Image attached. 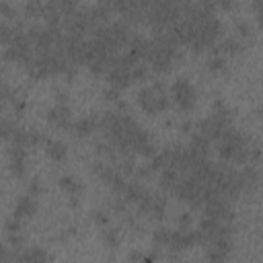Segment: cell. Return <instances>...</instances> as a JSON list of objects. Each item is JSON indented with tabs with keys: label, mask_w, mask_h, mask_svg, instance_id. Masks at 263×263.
<instances>
[{
	"label": "cell",
	"mask_w": 263,
	"mask_h": 263,
	"mask_svg": "<svg viewBox=\"0 0 263 263\" xmlns=\"http://www.w3.org/2000/svg\"><path fill=\"white\" fill-rule=\"evenodd\" d=\"M14 261H19V263H45V261H49V255L39 247H31V249H23L21 253H16Z\"/></svg>",
	"instance_id": "cell-11"
},
{
	"label": "cell",
	"mask_w": 263,
	"mask_h": 263,
	"mask_svg": "<svg viewBox=\"0 0 263 263\" xmlns=\"http://www.w3.org/2000/svg\"><path fill=\"white\" fill-rule=\"evenodd\" d=\"M247 138L249 136H245V134H241L237 128H233V126H229L224 130V134H222V138L218 140V156L222 161H235V156H237V152L241 150V146L247 142Z\"/></svg>",
	"instance_id": "cell-1"
},
{
	"label": "cell",
	"mask_w": 263,
	"mask_h": 263,
	"mask_svg": "<svg viewBox=\"0 0 263 263\" xmlns=\"http://www.w3.org/2000/svg\"><path fill=\"white\" fill-rule=\"evenodd\" d=\"M220 33H222V23H220V19L212 16V19H208L206 25L198 31V37L194 39V43H191L189 47L194 49L196 54H200V51H204V49H210L216 43V39L220 37Z\"/></svg>",
	"instance_id": "cell-2"
},
{
	"label": "cell",
	"mask_w": 263,
	"mask_h": 263,
	"mask_svg": "<svg viewBox=\"0 0 263 263\" xmlns=\"http://www.w3.org/2000/svg\"><path fill=\"white\" fill-rule=\"evenodd\" d=\"M179 229H191V224H194V216H191L189 212H185V214H181L179 216Z\"/></svg>",
	"instance_id": "cell-31"
},
{
	"label": "cell",
	"mask_w": 263,
	"mask_h": 263,
	"mask_svg": "<svg viewBox=\"0 0 263 263\" xmlns=\"http://www.w3.org/2000/svg\"><path fill=\"white\" fill-rule=\"evenodd\" d=\"M8 167L16 179H23L27 173V148L19 144H10L8 148Z\"/></svg>",
	"instance_id": "cell-7"
},
{
	"label": "cell",
	"mask_w": 263,
	"mask_h": 263,
	"mask_svg": "<svg viewBox=\"0 0 263 263\" xmlns=\"http://www.w3.org/2000/svg\"><path fill=\"white\" fill-rule=\"evenodd\" d=\"M171 95H173V101H175V105H177L179 111L189 113L191 109H194V105H196V91H194V86H191L189 80H185V78L175 80L173 89H171Z\"/></svg>",
	"instance_id": "cell-4"
},
{
	"label": "cell",
	"mask_w": 263,
	"mask_h": 263,
	"mask_svg": "<svg viewBox=\"0 0 263 263\" xmlns=\"http://www.w3.org/2000/svg\"><path fill=\"white\" fill-rule=\"evenodd\" d=\"M45 152L51 161H56V163H62L66 159V154H68V148L66 144L58 142V140H47L45 142Z\"/></svg>",
	"instance_id": "cell-16"
},
{
	"label": "cell",
	"mask_w": 263,
	"mask_h": 263,
	"mask_svg": "<svg viewBox=\"0 0 263 263\" xmlns=\"http://www.w3.org/2000/svg\"><path fill=\"white\" fill-rule=\"evenodd\" d=\"M163 93H165V89H163V84L159 80L152 82L150 86H142L140 93H138V103H140V107H142V111L148 113V115L161 113V109H159V97Z\"/></svg>",
	"instance_id": "cell-5"
},
{
	"label": "cell",
	"mask_w": 263,
	"mask_h": 263,
	"mask_svg": "<svg viewBox=\"0 0 263 263\" xmlns=\"http://www.w3.org/2000/svg\"><path fill=\"white\" fill-rule=\"evenodd\" d=\"M10 105H12V111H14L16 119H19V117H23V113H25V107H27V103H25L23 95H19V93L14 91V95H12V99H10Z\"/></svg>",
	"instance_id": "cell-23"
},
{
	"label": "cell",
	"mask_w": 263,
	"mask_h": 263,
	"mask_svg": "<svg viewBox=\"0 0 263 263\" xmlns=\"http://www.w3.org/2000/svg\"><path fill=\"white\" fill-rule=\"evenodd\" d=\"M27 194H29V196H35V198H37V196L41 194V183H39L37 177L31 179V181L27 183Z\"/></svg>",
	"instance_id": "cell-29"
},
{
	"label": "cell",
	"mask_w": 263,
	"mask_h": 263,
	"mask_svg": "<svg viewBox=\"0 0 263 263\" xmlns=\"http://www.w3.org/2000/svg\"><path fill=\"white\" fill-rule=\"evenodd\" d=\"M255 16H257V23H259V27H263V6L255 12Z\"/></svg>",
	"instance_id": "cell-37"
},
{
	"label": "cell",
	"mask_w": 263,
	"mask_h": 263,
	"mask_svg": "<svg viewBox=\"0 0 263 263\" xmlns=\"http://www.w3.org/2000/svg\"><path fill=\"white\" fill-rule=\"evenodd\" d=\"M103 241H105V245H107L109 249H117L119 243H121V233L117 229H113V226H105Z\"/></svg>",
	"instance_id": "cell-20"
},
{
	"label": "cell",
	"mask_w": 263,
	"mask_h": 263,
	"mask_svg": "<svg viewBox=\"0 0 263 263\" xmlns=\"http://www.w3.org/2000/svg\"><path fill=\"white\" fill-rule=\"evenodd\" d=\"M93 218H95V222H97L99 226H103V229L109 224V216L105 214V212H95V216H93Z\"/></svg>",
	"instance_id": "cell-34"
},
{
	"label": "cell",
	"mask_w": 263,
	"mask_h": 263,
	"mask_svg": "<svg viewBox=\"0 0 263 263\" xmlns=\"http://www.w3.org/2000/svg\"><path fill=\"white\" fill-rule=\"evenodd\" d=\"M196 4H198L200 8H204V10H208V12H214V10L218 8L216 0H196Z\"/></svg>",
	"instance_id": "cell-30"
},
{
	"label": "cell",
	"mask_w": 263,
	"mask_h": 263,
	"mask_svg": "<svg viewBox=\"0 0 263 263\" xmlns=\"http://www.w3.org/2000/svg\"><path fill=\"white\" fill-rule=\"evenodd\" d=\"M0 16H2V21H8V23H14L16 21V12L12 10V6L6 2V0H2V2H0Z\"/></svg>",
	"instance_id": "cell-26"
},
{
	"label": "cell",
	"mask_w": 263,
	"mask_h": 263,
	"mask_svg": "<svg viewBox=\"0 0 263 263\" xmlns=\"http://www.w3.org/2000/svg\"><path fill=\"white\" fill-rule=\"evenodd\" d=\"M220 49H222L224 56H237V54L243 51V43L239 39H235V37H229V39H224L220 43Z\"/></svg>",
	"instance_id": "cell-21"
},
{
	"label": "cell",
	"mask_w": 263,
	"mask_h": 263,
	"mask_svg": "<svg viewBox=\"0 0 263 263\" xmlns=\"http://www.w3.org/2000/svg\"><path fill=\"white\" fill-rule=\"evenodd\" d=\"M47 121L51 126H56L60 130H66V132H72V126H74L72 113H70L66 103H56L54 107L47 111Z\"/></svg>",
	"instance_id": "cell-6"
},
{
	"label": "cell",
	"mask_w": 263,
	"mask_h": 263,
	"mask_svg": "<svg viewBox=\"0 0 263 263\" xmlns=\"http://www.w3.org/2000/svg\"><path fill=\"white\" fill-rule=\"evenodd\" d=\"M37 198L35 196H23V198H19V202H16V206H14V210H12V216H16V218H29V216H35L37 214Z\"/></svg>",
	"instance_id": "cell-10"
},
{
	"label": "cell",
	"mask_w": 263,
	"mask_h": 263,
	"mask_svg": "<svg viewBox=\"0 0 263 263\" xmlns=\"http://www.w3.org/2000/svg\"><path fill=\"white\" fill-rule=\"evenodd\" d=\"M216 4L218 8H222L224 12H231L235 8V0H216Z\"/></svg>",
	"instance_id": "cell-33"
},
{
	"label": "cell",
	"mask_w": 263,
	"mask_h": 263,
	"mask_svg": "<svg viewBox=\"0 0 263 263\" xmlns=\"http://www.w3.org/2000/svg\"><path fill=\"white\" fill-rule=\"evenodd\" d=\"M206 66H208V70H210V72L218 74V72H222V70L226 68V56H224V54L210 56V58H208V62H206Z\"/></svg>",
	"instance_id": "cell-22"
},
{
	"label": "cell",
	"mask_w": 263,
	"mask_h": 263,
	"mask_svg": "<svg viewBox=\"0 0 263 263\" xmlns=\"http://www.w3.org/2000/svg\"><path fill=\"white\" fill-rule=\"evenodd\" d=\"M237 33L241 35V37H249V35H251V27L245 21H239L237 23Z\"/></svg>",
	"instance_id": "cell-32"
},
{
	"label": "cell",
	"mask_w": 263,
	"mask_h": 263,
	"mask_svg": "<svg viewBox=\"0 0 263 263\" xmlns=\"http://www.w3.org/2000/svg\"><path fill=\"white\" fill-rule=\"evenodd\" d=\"M107 82H109L111 86H117V89H126V86L132 82L130 68L124 66V64L111 66V68L107 70Z\"/></svg>",
	"instance_id": "cell-9"
},
{
	"label": "cell",
	"mask_w": 263,
	"mask_h": 263,
	"mask_svg": "<svg viewBox=\"0 0 263 263\" xmlns=\"http://www.w3.org/2000/svg\"><path fill=\"white\" fill-rule=\"evenodd\" d=\"M97 128H99V117H82V119L74 121L72 134L78 138H84V136H91Z\"/></svg>",
	"instance_id": "cell-12"
},
{
	"label": "cell",
	"mask_w": 263,
	"mask_h": 263,
	"mask_svg": "<svg viewBox=\"0 0 263 263\" xmlns=\"http://www.w3.org/2000/svg\"><path fill=\"white\" fill-rule=\"evenodd\" d=\"M171 237H173V231L171 229H156L154 235H152V243H154V249H169L171 245Z\"/></svg>",
	"instance_id": "cell-17"
},
{
	"label": "cell",
	"mask_w": 263,
	"mask_h": 263,
	"mask_svg": "<svg viewBox=\"0 0 263 263\" xmlns=\"http://www.w3.org/2000/svg\"><path fill=\"white\" fill-rule=\"evenodd\" d=\"M130 76H132V82H140V80H144L148 76V66H144L142 62L136 64L130 68Z\"/></svg>",
	"instance_id": "cell-24"
},
{
	"label": "cell",
	"mask_w": 263,
	"mask_h": 263,
	"mask_svg": "<svg viewBox=\"0 0 263 263\" xmlns=\"http://www.w3.org/2000/svg\"><path fill=\"white\" fill-rule=\"evenodd\" d=\"M14 128H16V121H12V119H8V117H4L2 121H0V134H2V138L6 140V142L10 140Z\"/></svg>",
	"instance_id": "cell-25"
},
{
	"label": "cell",
	"mask_w": 263,
	"mask_h": 263,
	"mask_svg": "<svg viewBox=\"0 0 263 263\" xmlns=\"http://www.w3.org/2000/svg\"><path fill=\"white\" fill-rule=\"evenodd\" d=\"M241 175H243V187H245V191H247V194H251V191L259 185V179H261L257 167L255 165H243Z\"/></svg>",
	"instance_id": "cell-13"
},
{
	"label": "cell",
	"mask_w": 263,
	"mask_h": 263,
	"mask_svg": "<svg viewBox=\"0 0 263 263\" xmlns=\"http://www.w3.org/2000/svg\"><path fill=\"white\" fill-rule=\"evenodd\" d=\"M45 10V0H25V16L27 19H39Z\"/></svg>",
	"instance_id": "cell-18"
},
{
	"label": "cell",
	"mask_w": 263,
	"mask_h": 263,
	"mask_svg": "<svg viewBox=\"0 0 263 263\" xmlns=\"http://www.w3.org/2000/svg\"><path fill=\"white\" fill-rule=\"evenodd\" d=\"M194 126H196V124H191V121H183V124H181L179 128H181V132L189 134V132H191V128H194Z\"/></svg>",
	"instance_id": "cell-35"
},
{
	"label": "cell",
	"mask_w": 263,
	"mask_h": 263,
	"mask_svg": "<svg viewBox=\"0 0 263 263\" xmlns=\"http://www.w3.org/2000/svg\"><path fill=\"white\" fill-rule=\"evenodd\" d=\"M261 6H263V0H251V8H253V12H257Z\"/></svg>",
	"instance_id": "cell-36"
},
{
	"label": "cell",
	"mask_w": 263,
	"mask_h": 263,
	"mask_svg": "<svg viewBox=\"0 0 263 263\" xmlns=\"http://www.w3.org/2000/svg\"><path fill=\"white\" fill-rule=\"evenodd\" d=\"M261 117H263V115H261Z\"/></svg>",
	"instance_id": "cell-38"
},
{
	"label": "cell",
	"mask_w": 263,
	"mask_h": 263,
	"mask_svg": "<svg viewBox=\"0 0 263 263\" xmlns=\"http://www.w3.org/2000/svg\"><path fill=\"white\" fill-rule=\"evenodd\" d=\"M140 214L146 216L148 220L152 222H161L165 218V208H167V202L163 196L159 194H152V191H144V196L140 198V202L136 204Z\"/></svg>",
	"instance_id": "cell-3"
},
{
	"label": "cell",
	"mask_w": 263,
	"mask_h": 263,
	"mask_svg": "<svg viewBox=\"0 0 263 263\" xmlns=\"http://www.w3.org/2000/svg\"><path fill=\"white\" fill-rule=\"evenodd\" d=\"M183 177V175L179 173V169L175 167H167L161 171V187L167 189V191H173V187L179 183V179Z\"/></svg>",
	"instance_id": "cell-15"
},
{
	"label": "cell",
	"mask_w": 263,
	"mask_h": 263,
	"mask_svg": "<svg viewBox=\"0 0 263 263\" xmlns=\"http://www.w3.org/2000/svg\"><path fill=\"white\" fill-rule=\"evenodd\" d=\"M21 233V218L12 216L10 220H6V235H16Z\"/></svg>",
	"instance_id": "cell-27"
},
{
	"label": "cell",
	"mask_w": 263,
	"mask_h": 263,
	"mask_svg": "<svg viewBox=\"0 0 263 263\" xmlns=\"http://www.w3.org/2000/svg\"><path fill=\"white\" fill-rule=\"evenodd\" d=\"M60 187L66 191L68 196H80L82 194V183L76 181L72 175H64V177L60 179Z\"/></svg>",
	"instance_id": "cell-19"
},
{
	"label": "cell",
	"mask_w": 263,
	"mask_h": 263,
	"mask_svg": "<svg viewBox=\"0 0 263 263\" xmlns=\"http://www.w3.org/2000/svg\"><path fill=\"white\" fill-rule=\"evenodd\" d=\"M210 144H212V140L206 138L204 134H200V132H194V134H191L189 148L194 150V152H198L200 156H208V154H210Z\"/></svg>",
	"instance_id": "cell-14"
},
{
	"label": "cell",
	"mask_w": 263,
	"mask_h": 263,
	"mask_svg": "<svg viewBox=\"0 0 263 263\" xmlns=\"http://www.w3.org/2000/svg\"><path fill=\"white\" fill-rule=\"evenodd\" d=\"M119 93H121V89H117V86H107V89H105V93H103V97L107 99V101H111V103H117L119 101Z\"/></svg>",
	"instance_id": "cell-28"
},
{
	"label": "cell",
	"mask_w": 263,
	"mask_h": 263,
	"mask_svg": "<svg viewBox=\"0 0 263 263\" xmlns=\"http://www.w3.org/2000/svg\"><path fill=\"white\" fill-rule=\"evenodd\" d=\"M206 259L208 261H226L231 255V249H233V243H231V237H218V239H212L208 243L206 247Z\"/></svg>",
	"instance_id": "cell-8"
}]
</instances>
